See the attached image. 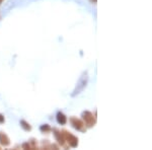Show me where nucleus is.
<instances>
[{
    "label": "nucleus",
    "instance_id": "1",
    "mask_svg": "<svg viewBox=\"0 0 152 150\" xmlns=\"http://www.w3.org/2000/svg\"><path fill=\"white\" fill-rule=\"evenodd\" d=\"M63 133H64L65 137L68 140V143H69L71 146H72V147H76V146H77L78 139L76 138L75 136H73V135H71V134H68V133L66 132V131H63Z\"/></svg>",
    "mask_w": 152,
    "mask_h": 150
},
{
    "label": "nucleus",
    "instance_id": "2",
    "mask_svg": "<svg viewBox=\"0 0 152 150\" xmlns=\"http://www.w3.org/2000/svg\"><path fill=\"white\" fill-rule=\"evenodd\" d=\"M83 118H84V120H85V121H86V123L88 124V126H92V125L94 124V117H92V115L90 114L89 112H85V113H83Z\"/></svg>",
    "mask_w": 152,
    "mask_h": 150
},
{
    "label": "nucleus",
    "instance_id": "3",
    "mask_svg": "<svg viewBox=\"0 0 152 150\" xmlns=\"http://www.w3.org/2000/svg\"><path fill=\"white\" fill-rule=\"evenodd\" d=\"M71 122H72V125L74 128H76L77 130H82L83 124H82L81 121H79V120L74 119V118H73V119H71Z\"/></svg>",
    "mask_w": 152,
    "mask_h": 150
},
{
    "label": "nucleus",
    "instance_id": "4",
    "mask_svg": "<svg viewBox=\"0 0 152 150\" xmlns=\"http://www.w3.org/2000/svg\"><path fill=\"white\" fill-rule=\"evenodd\" d=\"M0 142H1L2 145H5V146L10 143V142H9V138L2 132H0Z\"/></svg>",
    "mask_w": 152,
    "mask_h": 150
},
{
    "label": "nucleus",
    "instance_id": "5",
    "mask_svg": "<svg viewBox=\"0 0 152 150\" xmlns=\"http://www.w3.org/2000/svg\"><path fill=\"white\" fill-rule=\"evenodd\" d=\"M57 121H58L59 124L64 125V124H66V122H67V119H66V117L62 114V113H58V115H57Z\"/></svg>",
    "mask_w": 152,
    "mask_h": 150
},
{
    "label": "nucleus",
    "instance_id": "6",
    "mask_svg": "<svg viewBox=\"0 0 152 150\" xmlns=\"http://www.w3.org/2000/svg\"><path fill=\"white\" fill-rule=\"evenodd\" d=\"M20 124H21V127L23 128L24 130H26V131H29V130L31 129V126H29V125L28 124V123L26 122H24V121H21L20 122Z\"/></svg>",
    "mask_w": 152,
    "mask_h": 150
},
{
    "label": "nucleus",
    "instance_id": "7",
    "mask_svg": "<svg viewBox=\"0 0 152 150\" xmlns=\"http://www.w3.org/2000/svg\"><path fill=\"white\" fill-rule=\"evenodd\" d=\"M41 130L42 131H50V127H49L48 125H45V126L41 127Z\"/></svg>",
    "mask_w": 152,
    "mask_h": 150
},
{
    "label": "nucleus",
    "instance_id": "8",
    "mask_svg": "<svg viewBox=\"0 0 152 150\" xmlns=\"http://www.w3.org/2000/svg\"><path fill=\"white\" fill-rule=\"evenodd\" d=\"M4 122V117L2 115H0V123H3Z\"/></svg>",
    "mask_w": 152,
    "mask_h": 150
}]
</instances>
